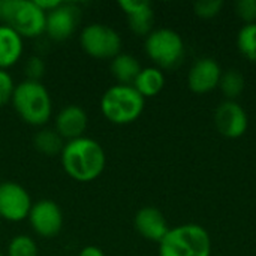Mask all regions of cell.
Returning <instances> with one entry per match:
<instances>
[{
	"label": "cell",
	"mask_w": 256,
	"mask_h": 256,
	"mask_svg": "<svg viewBox=\"0 0 256 256\" xmlns=\"http://www.w3.org/2000/svg\"><path fill=\"white\" fill-rule=\"evenodd\" d=\"M60 160L63 170L70 178L88 183L96 180L104 172L106 154L96 140L84 135L64 142L60 153Z\"/></svg>",
	"instance_id": "obj_1"
},
{
	"label": "cell",
	"mask_w": 256,
	"mask_h": 256,
	"mask_svg": "<svg viewBox=\"0 0 256 256\" xmlns=\"http://www.w3.org/2000/svg\"><path fill=\"white\" fill-rule=\"evenodd\" d=\"M10 102L21 120L32 126H45L51 118V94L40 81L24 80L18 82Z\"/></svg>",
	"instance_id": "obj_2"
},
{
	"label": "cell",
	"mask_w": 256,
	"mask_h": 256,
	"mask_svg": "<svg viewBox=\"0 0 256 256\" xmlns=\"http://www.w3.org/2000/svg\"><path fill=\"white\" fill-rule=\"evenodd\" d=\"M158 244L159 256H212V237L198 224L170 228Z\"/></svg>",
	"instance_id": "obj_3"
},
{
	"label": "cell",
	"mask_w": 256,
	"mask_h": 256,
	"mask_svg": "<svg viewBox=\"0 0 256 256\" xmlns=\"http://www.w3.org/2000/svg\"><path fill=\"white\" fill-rule=\"evenodd\" d=\"M146 106V99L134 86L114 84L100 98L104 117L114 124H129L140 118Z\"/></svg>",
	"instance_id": "obj_4"
},
{
	"label": "cell",
	"mask_w": 256,
	"mask_h": 256,
	"mask_svg": "<svg viewBox=\"0 0 256 256\" xmlns=\"http://www.w3.org/2000/svg\"><path fill=\"white\" fill-rule=\"evenodd\" d=\"M0 20L22 39L45 33L46 14L38 6L36 0H0Z\"/></svg>",
	"instance_id": "obj_5"
},
{
	"label": "cell",
	"mask_w": 256,
	"mask_h": 256,
	"mask_svg": "<svg viewBox=\"0 0 256 256\" xmlns=\"http://www.w3.org/2000/svg\"><path fill=\"white\" fill-rule=\"evenodd\" d=\"M144 50L148 58L159 69L176 68L186 52L184 40L180 33L168 27L153 28V32L146 36Z\"/></svg>",
	"instance_id": "obj_6"
},
{
	"label": "cell",
	"mask_w": 256,
	"mask_h": 256,
	"mask_svg": "<svg viewBox=\"0 0 256 256\" xmlns=\"http://www.w3.org/2000/svg\"><path fill=\"white\" fill-rule=\"evenodd\" d=\"M81 48L94 58L111 60L122 52V36L111 26L92 22L80 33Z\"/></svg>",
	"instance_id": "obj_7"
},
{
	"label": "cell",
	"mask_w": 256,
	"mask_h": 256,
	"mask_svg": "<svg viewBox=\"0 0 256 256\" xmlns=\"http://www.w3.org/2000/svg\"><path fill=\"white\" fill-rule=\"evenodd\" d=\"M33 201L24 186L16 182L0 183V218L8 222H21L28 218Z\"/></svg>",
	"instance_id": "obj_8"
},
{
	"label": "cell",
	"mask_w": 256,
	"mask_h": 256,
	"mask_svg": "<svg viewBox=\"0 0 256 256\" xmlns=\"http://www.w3.org/2000/svg\"><path fill=\"white\" fill-rule=\"evenodd\" d=\"M27 220L34 234L44 238H51L63 228V212L56 201L39 200L33 202Z\"/></svg>",
	"instance_id": "obj_9"
},
{
	"label": "cell",
	"mask_w": 256,
	"mask_h": 256,
	"mask_svg": "<svg viewBox=\"0 0 256 256\" xmlns=\"http://www.w3.org/2000/svg\"><path fill=\"white\" fill-rule=\"evenodd\" d=\"M214 126L225 138H240L249 128L246 110L237 100H222L214 110Z\"/></svg>",
	"instance_id": "obj_10"
},
{
	"label": "cell",
	"mask_w": 256,
	"mask_h": 256,
	"mask_svg": "<svg viewBox=\"0 0 256 256\" xmlns=\"http://www.w3.org/2000/svg\"><path fill=\"white\" fill-rule=\"evenodd\" d=\"M81 20V9L70 2H62L57 8L46 14L45 33L52 40L69 39Z\"/></svg>",
	"instance_id": "obj_11"
},
{
	"label": "cell",
	"mask_w": 256,
	"mask_h": 256,
	"mask_svg": "<svg viewBox=\"0 0 256 256\" xmlns=\"http://www.w3.org/2000/svg\"><path fill=\"white\" fill-rule=\"evenodd\" d=\"M220 64L212 57H201L192 63L188 72V86L196 94H206L219 87L222 76Z\"/></svg>",
	"instance_id": "obj_12"
},
{
	"label": "cell",
	"mask_w": 256,
	"mask_h": 256,
	"mask_svg": "<svg viewBox=\"0 0 256 256\" xmlns=\"http://www.w3.org/2000/svg\"><path fill=\"white\" fill-rule=\"evenodd\" d=\"M87 124V112L84 111L82 106L74 104L63 106L54 118V129L66 141L84 136Z\"/></svg>",
	"instance_id": "obj_13"
},
{
	"label": "cell",
	"mask_w": 256,
	"mask_h": 256,
	"mask_svg": "<svg viewBox=\"0 0 256 256\" xmlns=\"http://www.w3.org/2000/svg\"><path fill=\"white\" fill-rule=\"evenodd\" d=\"M120 9L128 18L129 28L138 36H147L153 32L154 9L147 0H120Z\"/></svg>",
	"instance_id": "obj_14"
},
{
	"label": "cell",
	"mask_w": 256,
	"mask_h": 256,
	"mask_svg": "<svg viewBox=\"0 0 256 256\" xmlns=\"http://www.w3.org/2000/svg\"><path fill=\"white\" fill-rule=\"evenodd\" d=\"M134 226L142 238L154 243H159L170 231L164 213L156 207L140 208L134 218Z\"/></svg>",
	"instance_id": "obj_15"
},
{
	"label": "cell",
	"mask_w": 256,
	"mask_h": 256,
	"mask_svg": "<svg viewBox=\"0 0 256 256\" xmlns=\"http://www.w3.org/2000/svg\"><path fill=\"white\" fill-rule=\"evenodd\" d=\"M24 51V39L9 26L0 24V69L16 64Z\"/></svg>",
	"instance_id": "obj_16"
},
{
	"label": "cell",
	"mask_w": 256,
	"mask_h": 256,
	"mask_svg": "<svg viewBox=\"0 0 256 256\" xmlns=\"http://www.w3.org/2000/svg\"><path fill=\"white\" fill-rule=\"evenodd\" d=\"M110 69L112 76L117 80V84L132 86L135 78L141 72L142 66L135 56L128 52H120L114 58H111Z\"/></svg>",
	"instance_id": "obj_17"
},
{
	"label": "cell",
	"mask_w": 256,
	"mask_h": 256,
	"mask_svg": "<svg viewBox=\"0 0 256 256\" xmlns=\"http://www.w3.org/2000/svg\"><path fill=\"white\" fill-rule=\"evenodd\" d=\"M136 92L146 99V98H153L162 92L165 87V75L164 70L159 69L158 66H147L142 68L138 76L135 78L132 84Z\"/></svg>",
	"instance_id": "obj_18"
},
{
	"label": "cell",
	"mask_w": 256,
	"mask_h": 256,
	"mask_svg": "<svg viewBox=\"0 0 256 256\" xmlns=\"http://www.w3.org/2000/svg\"><path fill=\"white\" fill-rule=\"evenodd\" d=\"M64 140L57 134L54 128H42L33 136L34 148L45 156H57L64 147Z\"/></svg>",
	"instance_id": "obj_19"
},
{
	"label": "cell",
	"mask_w": 256,
	"mask_h": 256,
	"mask_svg": "<svg viewBox=\"0 0 256 256\" xmlns=\"http://www.w3.org/2000/svg\"><path fill=\"white\" fill-rule=\"evenodd\" d=\"M218 88H220L222 94L225 96V100H237V98L242 96L246 88V78L237 69L224 70Z\"/></svg>",
	"instance_id": "obj_20"
},
{
	"label": "cell",
	"mask_w": 256,
	"mask_h": 256,
	"mask_svg": "<svg viewBox=\"0 0 256 256\" xmlns=\"http://www.w3.org/2000/svg\"><path fill=\"white\" fill-rule=\"evenodd\" d=\"M237 46L244 58L256 63V22L243 24L237 34Z\"/></svg>",
	"instance_id": "obj_21"
},
{
	"label": "cell",
	"mask_w": 256,
	"mask_h": 256,
	"mask_svg": "<svg viewBox=\"0 0 256 256\" xmlns=\"http://www.w3.org/2000/svg\"><path fill=\"white\" fill-rule=\"evenodd\" d=\"M6 256H39V249L36 242L26 234H18L10 238Z\"/></svg>",
	"instance_id": "obj_22"
},
{
	"label": "cell",
	"mask_w": 256,
	"mask_h": 256,
	"mask_svg": "<svg viewBox=\"0 0 256 256\" xmlns=\"http://www.w3.org/2000/svg\"><path fill=\"white\" fill-rule=\"evenodd\" d=\"M224 9V2L222 0H198L194 3V12L196 16L210 20L214 18L220 14Z\"/></svg>",
	"instance_id": "obj_23"
},
{
	"label": "cell",
	"mask_w": 256,
	"mask_h": 256,
	"mask_svg": "<svg viewBox=\"0 0 256 256\" xmlns=\"http://www.w3.org/2000/svg\"><path fill=\"white\" fill-rule=\"evenodd\" d=\"M15 86L16 84H15L12 75L6 69H0V106L10 102Z\"/></svg>",
	"instance_id": "obj_24"
},
{
	"label": "cell",
	"mask_w": 256,
	"mask_h": 256,
	"mask_svg": "<svg viewBox=\"0 0 256 256\" xmlns=\"http://www.w3.org/2000/svg\"><path fill=\"white\" fill-rule=\"evenodd\" d=\"M236 14L244 24L256 22V0H238L236 3Z\"/></svg>",
	"instance_id": "obj_25"
},
{
	"label": "cell",
	"mask_w": 256,
	"mask_h": 256,
	"mask_svg": "<svg viewBox=\"0 0 256 256\" xmlns=\"http://www.w3.org/2000/svg\"><path fill=\"white\" fill-rule=\"evenodd\" d=\"M44 72H45V62L39 56H32L27 58V62H26L27 80L39 81L40 76L44 75Z\"/></svg>",
	"instance_id": "obj_26"
},
{
	"label": "cell",
	"mask_w": 256,
	"mask_h": 256,
	"mask_svg": "<svg viewBox=\"0 0 256 256\" xmlns=\"http://www.w3.org/2000/svg\"><path fill=\"white\" fill-rule=\"evenodd\" d=\"M78 256H105V252L98 246H86L81 249Z\"/></svg>",
	"instance_id": "obj_27"
},
{
	"label": "cell",
	"mask_w": 256,
	"mask_h": 256,
	"mask_svg": "<svg viewBox=\"0 0 256 256\" xmlns=\"http://www.w3.org/2000/svg\"><path fill=\"white\" fill-rule=\"evenodd\" d=\"M0 256H6V254H3V252L0 250Z\"/></svg>",
	"instance_id": "obj_28"
},
{
	"label": "cell",
	"mask_w": 256,
	"mask_h": 256,
	"mask_svg": "<svg viewBox=\"0 0 256 256\" xmlns=\"http://www.w3.org/2000/svg\"><path fill=\"white\" fill-rule=\"evenodd\" d=\"M0 225H2V218H0Z\"/></svg>",
	"instance_id": "obj_29"
}]
</instances>
